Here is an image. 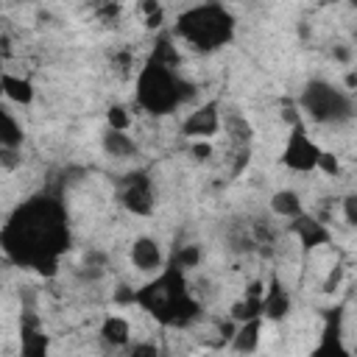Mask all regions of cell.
I'll return each instance as SVG.
<instances>
[{
	"mask_svg": "<svg viewBox=\"0 0 357 357\" xmlns=\"http://www.w3.org/2000/svg\"><path fill=\"white\" fill-rule=\"evenodd\" d=\"M67 220L53 198L28 201L3 231L6 251L42 273H53L59 254L67 248Z\"/></svg>",
	"mask_w": 357,
	"mask_h": 357,
	"instance_id": "6da1fadb",
	"label": "cell"
},
{
	"mask_svg": "<svg viewBox=\"0 0 357 357\" xmlns=\"http://www.w3.org/2000/svg\"><path fill=\"white\" fill-rule=\"evenodd\" d=\"M134 301L139 307H145L148 312H153L162 324L167 326H187L198 318V301L190 296L184 273L170 265L165 268L151 284H145L142 290H134Z\"/></svg>",
	"mask_w": 357,
	"mask_h": 357,
	"instance_id": "7a4b0ae2",
	"label": "cell"
},
{
	"mask_svg": "<svg viewBox=\"0 0 357 357\" xmlns=\"http://www.w3.org/2000/svg\"><path fill=\"white\" fill-rule=\"evenodd\" d=\"M231 17L223 6H195L178 14L176 20V36L184 39L195 50H215L231 39Z\"/></svg>",
	"mask_w": 357,
	"mask_h": 357,
	"instance_id": "3957f363",
	"label": "cell"
},
{
	"mask_svg": "<svg viewBox=\"0 0 357 357\" xmlns=\"http://www.w3.org/2000/svg\"><path fill=\"white\" fill-rule=\"evenodd\" d=\"M190 84H184L176 70L148 61L137 78V103L151 114H167L190 98Z\"/></svg>",
	"mask_w": 357,
	"mask_h": 357,
	"instance_id": "277c9868",
	"label": "cell"
},
{
	"mask_svg": "<svg viewBox=\"0 0 357 357\" xmlns=\"http://www.w3.org/2000/svg\"><path fill=\"white\" fill-rule=\"evenodd\" d=\"M301 109L315 123H340L351 117V92H340L332 84L312 81L301 95Z\"/></svg>",
	"mask_w": 357,
	"mask_h": 357,
	"instance_id": "5b68a950",
	"label": "cell"
},
{
	"mask_svg": "<svg viewBox=\"0 0 357 357\" xmlns=\"http://www.w3.org/2000/svg\"><path fill=\"white\" fill-rule=\"evenodd\" d=\"M318 156H321V148L307 137L304 126H301V123H296V126H293V131H290V137H287V145H284L282 162H284L290 170L307 173V170H315Z\"/></svg>",
	"mask_w": 357,
	"mask_h": 357,
	"instance_id": "8992f818",
	"label": "cell"
},
{
	"mask_svg": "<svg viewBox=\"0 0 357 357\" xmlns=\"http://www.w3.org/2000/svg\"><path fill=\"white\" fill-rule=\"evenodd\" d=\"M120 201L134 215H151L153 212V184L148 173H131L120 187Z\"/></svg>",
	"mask_w": 357,
	"mask_h": 357,
	"instance_id": "52a82bcc",
	"label": "cell"
},
{
	"mask_svg": "<svg viewBox=\"0 0 357 357\" xmlns=\"http://www.w3.org/2000/svg\"><path fill=\"white\" fill-rule=\"evenodd\" d=\"M218 128H220V112H218V103H215V100L198 106V109L184 120V126H181V131H184L187 137H192V139H206V137L218 134Z\"/></svg>",
	"mask_w": 357,
	"mask_h": 357,
	"instance_id": "ba28073f",
	"label": "cell"
},
{
	"mask_svg": "<svg viewBox=\"0 0 357 357\" xmlns=\"http://www.w3.org/2000/svg\"><path fill=\"white\" fill-rule=\"evenodd\" d=\"M290 312V293L279 284V279H271V284L262 293V307H259V318L268 321H282Z\"/></svg>",
	"mask_w": 357,
	"mask_h": 357,
	"instance_id": "9c48e42d",
	"label": "cell"
},
{
	"mask_svg": "<svg viewBox=\"0 0 357 357\" xmlns=\"http://www.w3.org/2000/svg\"><path fill=\"white\" fill-rule=\"evenodd\" d=\"M131 262H134V268L142 271V273L159 271V268H162V248H159V243L151 240V237L134 240V245H131Z\"/></svg>",
	"mask_w": 357,
	"mask_h": 357,
	"instance_id": "30bf717a",
	"label": "cell"
},
{
	"mask_svg": "<svg viewBox=\"0 0 357 357\" xmlns=\"http://www.w3.org/2000/svg\"><path fill=\"white\" fill-rule=\"evenodd\" d=\"M293 231H296V237H298V243H301L304 248H315V245L329 243V231H326L324 223L315 220V218L298 215V218L293 220Z\"/></svg>",
	"mask_w": 357,
	"mask_h": 357,
	"instance_id": "8fae6325",
	"label": "cell"
},
{
	"mask_svg": "<svg viewBox=\"0 0 357 357\" xmlns=\"http://www.w3.org/2000/svg\"><path fill=\"white\" fill-rule=\"evenodd\" d=\"M259 329H262V321L254 318V321H245V324H237V332L231 337V349L240 351V354H251L259 343Z\"/></svg>",
	"mask_w": 357,
	"mask_h": 357,
	"instance_id": "7c38bea8",
	"label": "cell"
},
{
	"mask_svg": "<svg viewBox=\"0 0 357 357\" xmlns=\"http://www.w3.org/2000/svg\"><path fill=\"white\" fill-rule=\"evenodd\" d=\"M3 95L11 98L14 103H31V100H33V86H31L28 78L3 73Z\"/></svg>",
	"mask_w": 357,
	"mask_h": 357,
	"instance_id": "4fadbf2b",
	"label": "cell"
},
{
	"mask_svg": "<svg viewBox=\"0 0 357 357\" xmlns=\"http://www.w3.org/2000/svg\"><path fill=\"white\" fill-rule=\"evenodd\" d=\"M103 151L109 153V156H114V159H126V156H131L134 151H137V145H134V139L126 134V131H106L103 134Z\"/></svg>",
	"mask_w": 357,
	"mask_h": 357,
	"instance_id": "5bb4252c",
	"label": "cell"
},
{
	"mask_svg": "<svg viewBox=\"0 0 357 357\" xmlns=\"http://www.w3.org/2000/svg\"><path fill=\"white\" fill-rule=\"evenodd\" d=\"M100 335L112 346H126L128 337H131V324L126 318H120V315H109L103 321V326H100Z\"/></svg>",
	"mask_w": 357,
	"mask_h": 357,
	"instance_id": "9a60e30c",
	"label": "cell"
},
{
	"mask_svg": "<svg viewBox=\"0 0 357 357\" xmlns=\"http://www.w3.org/2000/svg\"><path fill=\"white\" fill-rule=\"evenodd\" d=\"M20 142H22V128H20L17 120L0 106V153L17 148Z\"/></svg>",
	"mask_w": 357,
	"mask_h": 357,
	"instance_id": "2e32d148",
	"label": "cell"
},
{
	"mask_svg": "<svg viewBox=\"0 0 357 357\" xmlns=\"http://www.w3.org/2000/svg\"><path fill=\"white\" fill-rule=\"evenodd\" d=\"M271 209H273L279 218L296 220V218L301 215V201H298V195H296L293 190H282V192H276V195L271 198Z\"/></svg>",
	"mask_w": 357,
	"mask_h": 357,
	"instance_id": "e0dca14e",
	"label": "cell"
},
{
	"mask_svg": "<svg viewBox=\"0 0 357 357\" xmlns=\"http://www.w3.org/2000/svg\"><path fill=\"white\" fill-rule=\"evenodd\" d=\"M223 126H226L229 137L237 142V148H245V145H248V139H251V126L245 123V117L231 114V117H226V120H223Z\"/></svg>",
	"mask_w": 357,
	"mask_h": 357,
	"instance_id": "ac0fdd59",
	"label": "cell"
},
{
	"mask_svg": "<svg viewBox=\"0 0 357 357\" xmlns=\"http://www.w3.org/2000/svg\"><path fill=\"white\" fill-rule=\"evenodd\" d=\"M198 262H201V248H198V245H184V248H178V254H176V259H173V265H176L178 271L195 268Z\"/></svg>",
	"mask_w": 357,
	"mask_h": 357,
	"instance_id": "d6986e66",
	"label": "cell"
},
{
	"mask_svg": "<svg viewBox=\"0 0 357 357\" xmlns=\"http://www.w3.org/2000/svg\"><path fill=\"white\" fill-rule=\"evenodd\" d=\"M109 126H112V131H126L131 126V114L123 106H112L109 109Z\"/></svg>",
	"mask_w": 357,
	"mask_h": 357,
	"instance_id": "ffe728a7",
	"label": "cell"
},
{
	"mask_svg": "<svg viewBox=\"0 0 357 357\" xmlns=\"http://www.w3.org/2000/svg\"><path fill=\"white\" fill-rule=\"evenodd\" d=\"M142 11H145V25H148V28H159V25H162L165 8H162L159 3L148 0V3H142Z\"/></svg>",
	"mask_w": 357,
	"mask_h": 357,
	"instance_id": "44dd1931",
	"label": "cell"
},
{
	"mask_svg": "<svg viewBox=\"0 0 357 357\" xmlns=\"http://www.w3.org/2000/svg\"><path fill=\"white\" fill-rule=\"evenodd\" d=\"M318 170H324L326 176H337L340 173V162H337V156L335 153H329V151H321V156H318V165H315Z\"/></svg>",
	"mask_w": 357,
	"mask_h": 357,
	"instance_id": "7402d4cb",
	"label": "cell"
},
{
	"mask_svg": "<svg viewBox=\"0 0 357 357\" xmlns=\"http://www.w3.org/2000/svg\"><path fill=\"white\" fill-rule=\"evenodd\" d=\"M128 357H162V354H159V349L153 343H134Z\"/></svg>",
	"mask_w": 357,
	"mask_h": 357,
	"instance_id": "603a6c76",
	"label": "cell"
},
{
	"mask_svg": "<svg viewBox=\"0 0 357 357\" xmlns=\"http://www.w3.org/2000/svg\"><path fill=\"white\" fill-rule=\"evenodd\" d=\"M340 276H343V265H335V268L329 271L326 282H324V290H326V293H335V290L340 287Z\"/></svg>",
	"mask_w": 357,
	"mask_h": 357,
	"instance_id": "cb8c5ba5",
	"label": "cell"
},
{
	"mask_svg": "<svg viewBox=\"0 0 357 357\" xmlns=\"http://www.w3.org/2000/svg\"><path fill=\"white\" fill-rule=\"evenodd\" d=\"M192 156H195V159H201V162H204V159H209V156H212V145H209V142H204V139L192 142Z\"/></svg>",
	"mask_w": 357,
	"mask_h": 357,
	"instance_id": "d4e9b609",
	"label": "cell"
},
{
	"mask_svg": "<svg viewBox=\"0 0 357 357\" xmlns=\"http://www.w3.org/2000/svg\"><path fill=\"white\" fill-rule=\"evenodd\" d=\"M343 209H346V220H349V226H354V223H357V212H354V195L343 198Z\"/></svg>",
	"mask_w": 357,
	"mask_h": 357,
	"instance_id": "484cf974",
	"label": "cell"
},
{
	"mask_svg": "<svg viewBox=\"0 0 357 357\" xmlns=\"http://www.w3.org/2000/svg\"><path fill=\"white\" fill-rule=\"evenodd\" d=\"M335 59H340V61H349L351 56H349V47H335Z\"/></svg>",
	"mask_w": 357,
	"mask_h": 357,
	"instance_id": "4316f807",
	"label": "cell"
},
{
	"mask_svg": "<svg viewBox=\"0 0 357 357\" xmlns=\"http://www.w3.org/2000/svg\"><path fill=\"white\" fill-rule=\"evenodd\" d=\"M0 95H3V67H0Z\"/></svg>",
	"mask_w": 357,
	"mask_h": 357,
	"instance_id": "83f0119b",
	"label": "cell"
},
{
	"mask_svg": "<svg viewBox=\"0 0 357 357\" xmlns=\"http://www.w3.org/2000/svg\"><path fill=\"white\" fill-rule=\"evenodd\" d=\"M204 357H209V354H204Z\"/></svg>",
	"mask_w": 357,
	"mask_h": 357,
	"instance_id": "f1b7e54d",
	"label": "cell"
}]
</instances>
